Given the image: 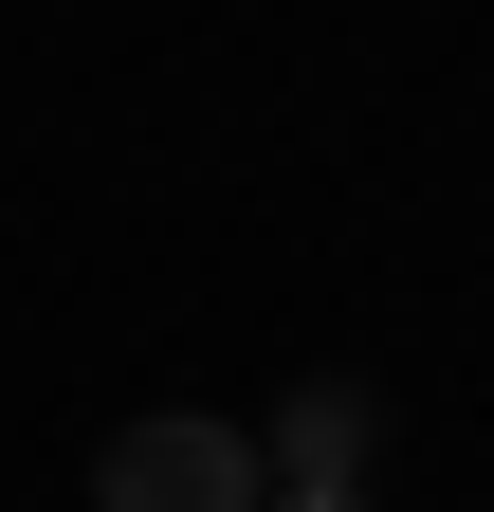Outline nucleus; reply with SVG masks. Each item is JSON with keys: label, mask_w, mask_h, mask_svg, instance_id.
Wrapping results in <instances>:
<instances>
[{"label": "nucleus", "mask_w": 494, "mask_h": 512, "mask_svg": "<svg viewBox=\"0 0 494 512\" xmlns=\"http://www.w3.org/2000/svg\"><path fill=\"white\" fill-rule=\"evenodd\" d=\"M275 512H366V494H275Z\"/></svg>", "instance_id": "3"}, {"label": "nucleus", "mask_w": 494, "mask_h": 512, "mask_svg": "<svg viewBox=\"0 0 494 512\" xmlns=\"http://www.w3.org/2000/svg\"><path fill=\"white\" fill-rule=\"evenodd\" d=\"M92 512H275V458L238 421H202V403H165V421H129L92 458Z\"/></svg>", "instance_id": "1"}, {"label": "nucleus", "mask_w": 494, "mask_h": 512, "mask_svg": "<svg viewBox=\"0 0 494 512\" xmlns=\"http://www.w3.org/2000/svg\"><path fill=\"white\" fill-rule=\"evenodd\" d=\"M366 439H385V403H366L348 366H312V384L275 403V439H257V458H275V494H366Z\"/></svg>", "instance_id": "2"}]
</instances>
